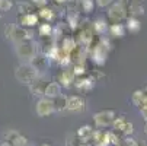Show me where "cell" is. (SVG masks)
Wrapping results in <instances>:
<instances>
[{
  "instance_id": "obj_12",
  "label": "cell",
  "mask_w": 147,
  "mask_h": 146,
  "mask_svg": "<svg viewBox=\"0 0 147 146\" xmlns=\"http://www.w3.org/2000/svg\"><path fill=\"white\" fill-rule=\"evenodd\" d=\"M18 24L20 26H25V28H34L36 25H39V16L38 13H25V15H19L18 18Z\"/></svg>"
},
{
  "instance_id": "obj_24",
  "label": "cell",
  "mask_w": 147,
  "mask_h": 146,
  "mask_svg": "<svg viewBox=\"0 0 147 146\" xmlns=\"http://www.w3.org/2000/svg\"><path fill=\"white\" fill-rule=\"evenodd\" d=\"M38 16H39V19H42L44 22H51V20L55 18V13H54L53 9H50L48 6H45V7H41L38 10Z\"/></svg>"
},
{
  "instance_id": "obj_44",
  "label": "cell",
  "mask_w": 147,
  "mask_h": 146,
  "mask_svg": "<svg viewBox=\"0 0 147 146\" xmlns=\"http://www.w3.org/2000/svg\"><path fill=\"white\" fill-rule=\"evenodd\" d=\"M143 146H147V143H144V145H143Z\"/></svg>"
},
{
  "instance_id": "obj_1",
  "label": "cell",
  "mask_w": 147,
  "mask_h": 146,
  "mask_svg": "<svg viewBox=\"0 0 147 146\" xmlns=\"http://www.w3.org/2000/svg\"><path fill=\"white\" fill-rule=\"evenodd\" d=\"M41 73L32 63H20L15 70V77L18 82L24 85H31V83L39 76Z\"/></svg>"
},
{
  "instance_id": "obj_15",
  "label": "cell",
  "mask_w": 147,
  "mask_h": 146,
  "mask_svg": "<svg viewBox=\"0 0 147 146\" xmlns=\"http://www.w3.org/2000/svg\"><path fill=\"white\" fill-rule=\"evenodd\" d=\"M73 86H76L79 91L89 92V91L95 86V82H93V79H90V77H83V76H80V77H76V79H74V85H73Z\"/></svg>"
},
{
  "instance_id": "obj_20",
  "label": "cell",
  "mask_w": 147,
  "mask_h": 146,
  "mask_svg": "<svg viewBox=\"0 0 147 146\" xmlns=\"http://www.w3.org/2000/svg\"><path fill=\"white\" fill-rule=\"evenodd\" d=\"M92 26H93V31L96 34H99V35H103L105 32L109 29V26L107 24V19H103V18H98L95 22L92 24Z\"/></svg>"
},
{
  "instance_id": "obj_8",
  "label": "cell",
  "mask_w": 147,
  "mask_h": 146,
  "mask_svg": "<svg viewBox=\"0 0 147 146\" xmlns=\"http://www.w3.org/2000/svg\"><path fill=\"white\" fill-rule=\"evenodd\" d=\"M86 110V102L80 95H67V111L83 113Z\"/></svg>"
},
{
  "instance_id": "obj_16",
  "label": "cell",
  "mask_w": 147,
  "mask_h": 146,
  "mask_svg": "<svg viewBox=\"0 0 147 146\" xmlns=\"http://www.w3.org/2000/svg\"><path fill=\"white\" fill-rule=\"evenodd\" d=\"M92 60L93 63L98 65V66H102L105 61H107V48H105L102 44H98L93 50V54H92Z\"/></svg>"
},
{
  "instance_id": "obj_39",
  "label": "cell",
  "mask_w": 147,
  "mask_h": 146,
  "mask_svg": "<svg viewBox=\"0 0 147 146\" xmlns=\"http://www.w3.org/2000/svg\"><path fill=\"white\" fill-rule=\"evenodd\" d=\"M54 2H55L57 5H66L67 2H70V0H54Z\"/></svg>"
},
{
  "instance_id": "obj_40",
  "label": "cell",
  "mask_w": 147,
  "mask_h": 146,
  "mask_svg": "<svg viewBox=\"0 0 147 146\" xmlns=\"http://www.w3.org/2000/svg\"><path fill=\"white\" fill-rule=\"evenodd\" d=\"M0 146H13L10 142H7V140H3L2 143H0Z\"/></svg>"
},
{
  "instance_id": "obj_42",
  "label": "cell",
  "mask_w": 147,
  "mask_h": 146,
  "mask_svg": "<svg viewBox=\"0 0 147 146\" xmlns=\"http://www.w3.org/2000/svg\"><path fill=\"white\" fill-rule=\"evenodd\" d=\"M39 146H51V145H50V143H41Z\"/></svg>"
},
{
  "instance_id": "obj_3",
  "label": "cell",
  "mask_w": 147,
  "mask_h": 146,
  "mask_svg": "<svg viewBox=\"0 0 147 146\" xmlns=\"http://www.w3.org/2000/svg\"><path fill=\"white\" fill-rule=\"evenodd\" d=\"M35 113L38 117H48V115H53L54 113H57L54 99L47 98V96L38 98V101L35 104Z\"/></svg>"
},
{
  "instance_id": "obj_4",
  "label": "cell",
  "mask_w": 147,
  "mask_h": 146,
  "mask_svg": "<svg viewBox=\"0 0 147 146\" xmlns=\"http://www.w3.org/2000/svg\"><path fill=\"white\" fill-rule=\"evenodd\" d=\"M117 113L114 110H102L93 114V123L96 129H105L108 126H112V121L115 120Z\"/></svg>"
},
{
  "instance_id": "obj_13",
  "label": "cell",
  "mask_w": 147,
  "mask_h": 146,
  "mask_svg": "<svg viewBox=\"0 0 147 146\" xmlns=\"http://www.w3.org/2000/svg\"><path fill=\"white\" fill-rule=\"evenodd\" d=\"M93 132H95V129L90 126V124H85V126H80L77 129L76 137H77L79 142H92Z\"/></svg>"
},
{
  "instance_id": "obj_19",
  "label": "cell",
  "mask_w": 147,
  "mask_h": 146,
  "mask_svg": "<svg viewBox=\"0 0 147 146\" xmlns=\"http://www.w3.org/2000/svg\"><path fill=\"white\" fill-rule=\"evenodd\" d=\"M127 10L131 13V16H136V18H138V16L144 15V6L141 5L140 0H130V2H128V7H127Z\"/></svg>"
},
{
  "instance_id": "obj_32",
  "label": "cell",
  "mask_w": 147,
  "mask_h": 146,
  "mask_svg": "<svg viewBox=\"0 0 147 146\" xmlns=\"http://www.w3.org/2000/svg\"><path fill=\"white\" fill-rule=\"evenodd\" d=\"M13 7L12 0H0V10L2 12H9Z\"/></svg>"
},
{
  "instance_id": "obj_45",
  "label": "cell",
  "mask_w": 147,
  "mask_h": 146,
  "mask_svg": "<svg viewBox=\"0 0 147 146\" xmlns=\"http://www.w3.org/2000/svg\"><path fill=\"white\" fill-rule=\"evenodd\" d=\"M117 146H124V145H117Z\"/></svg>"
},
{
  "instance_id": "obj_38",
  "label": "cell",
  "mask_w": 147,
  "mask_h": 146,
  "mask_svg": "<svg viewBox=\"0 0 147 146\" xmlns=\"http://www.w3.org/2000/svg\"><path fill=\"white\" fill-rule=\"evenodd\" d=\"M76 146H93L92 142H79Z\"/></svg>"
},
{
  "instance_id": "obj_43",
  "label": "cell",
  "mask_w": 147,
  "mask_h": 146,
  "mask_svg": "<svg viewBox=\"0 0 147 146\" xmlns=\"http://www.w3.org/2000/svg\"><path fill=\"white\" fill-rule=\"evenodd\" d=\"M2 13H3V12H2V10H0V19H2Z\"/></svg>"
},
{
  "instance_id": "obj_29",
  "label": "cell",
  "mask_w": 147,
  "mask_h": 146,
  "mask_svg": "<svg viewBox=\"0 0 147 146\" xmlns=\"http://www.w3.org/2000/svg\"><path fill=\"white\" fill-rule=\"evenodd\" d=\"M10 143H12L13 146H28V139L19 133V134L15 136V139H13Z\"/></svg>"
},
{
  "instance_id": "obj_30",
  "label": "cell",
  "mask_w": 147,
  "mask_h": 146,
  "mask_svg": "<svg viewBox=\"0 0 147 146\" xmlns=\"http://www.w3.org/2000/svg\"><path fill=\"white\" fill-rule=\"evenodd\" d=\"M67 19H69V25H70V28H76L77 24H79V13L71 10V12L67 15Z\"/></svg>"
},
{
  "instance_id": "obj_9",
  "label": "cell",
  "mask_w": 147,
  "mask_h": 146,
  "mask_svg": "<svg viewBox=\"0 0 147 146\" xmlns=\"http://www.w3.org/2000/svg\"><path fill=\"white\" fill-rule=\"evenodd\" d=\"M48 85V79L44 76V75H39L31 85H29V89L31 92L35 95V96H44V92H45V88Z\"/></svg>"
},
{
  "instance_id": "obj_17",
  "label": "cell",
  "mask_w": 147,
  "mask_h": 146,
  "mask_svg": "<svg viewBox=\"0 0 147 146\" xmlns=\"http://www.w3.org/2000/svg\"><path fill=\"white\" fill-rule=\"evenodd\" d=\"M131 102L134 104L137 108L144 107L146 102H147V92H146V89H137V91H134L133 95H131Z\"/></svg>"
},
{
  "instance_id": "obj_31",
  "label": "cell",
  "mask_w": 147,
  "mask_h": 146,
  "mask_svg": "<svg viewBox=\"0 0 147 146\" xmlns=\"http://www.w3.org/2000/svg\"><path fill=\"white\" fill-rule=\"evenodd\" d=\"M73 73H74V76L76 77H80V76H83V75H85V66H83V63H76L74 66H73Z\"/></svg>"
},
{
  "instance_id": "obj_5",
  "label": "cell",
  "mask_w": 147,
  "mask_h": 146,
  "mask_svg": "<svg viewBox=\"0 0 147 146\" xmlns=\"http://www.w3.org/2000/svg\"><path fill=\"white\" fill-rule=\"evenodd\" d=\"M112 130L118 132L121 136H131L134 133V124L127 120L124 115H117L115 120L112 121Z\"/></svg>"
},
{
  "instance_id": "obj_6",
  "label": "cell",
  "mask_w": 147,
  "mask_h": 146,
  "mask_svg": "<svg viewBox=\"0 0 147 146\" xmlns=\"http://www.w3.org/2000/svg\"><path fill=\"white\" fill-rule=\"evenodd\" d=\"M127 7L124 6L122 2L112 3L108 9V20L111 24H119L124 19H127Z\"/></svg>"
},
{
  "instance_id": "obj_41",
  "label": "cell",
  "mask_w": 147,
  "mask_h": 146,
  "mask_svg": "<svg viewBox=\"0 0 147 146\" xmlns=\"http://www.w3.org/2000/svg\"><path fill=\"white\" fill-rule=\"evenodd\" d=\"M144 134L147 136V121H146V124H144Z\"/></svg>"
},
{
  "instance_id": "obj_28",
  "label": "cell",
  "mask_w": 147,
  "mask_h": 146,
  "mask_svg": "<svg viewBox=\"0 0 147 146\" xmlns=\"http://www.w3.org/2000/svg\"><path fill=\"white\" fill-rule=\"evenodd\" d=\"M80 7L85 13H90L95 7V0H80Z\"/></svg>"
},
{
  "instance_id": "obj_2",
  "label": "cell",
  "mask_w": 147,
  "mask_h": 146,
  "mask_svg": "<svg viewBox=\"0 0 147 146\" xmlns=\"http://www.w3.org/2000/svg\"><path fill=\"white\" fill-rule=\"evenodd\" d=\"M16 56L22 60V63H31L36 56V47L32 41H24V43L15 44Z\"/></svg>"
},
{
  "instance_id": "obj_37",
  "label": "cell",
  "mask_w": 147,
  "mask_h": 146,
  "mask_svg": "<svg viewBox=\"0 0 147 146\" xmlns=\"http://www.w3.org/2000/svg\"><path fill=\"white\" fill-rule=\"evenodd\" d=\"M140 113H141L143 118L147 121V107H143V108H140Z\"/></svg>"
},
{
  "instance_id": "obj_33",
  "label": "cell",
  "mask_w": 147,
  "mask_h": 146,
  "mask_svg": "<svg viewBox=\"0 0 147 146\" xmlns=\"http://www.w3.org/2000/svg\"><path fill=\"white\" fill-rule=\"evenodd\" d=\"M29 2H31L35 7H38V9L45 7V6L48 5V0H29Z\"/></svg>"
},
{
  "instance_id": "obj_7",
  "label": "cell",
  "mask_w": 147,
  "mask_h": 146,
  "mask_svg": "<svg viewBox=\"0 0 147 146\" xmlns=\"http://www.w3.org/2000/svg\"><path fill=\"white\" fill-rule=\"evenodd\" d=\"M32 38H34V32L31 31V28H25V26H20V25L13 26L10 41H13L15 44L24 43V41H32Z\"/></svg>"
},
{
  "instance_id": "obj_46",
  "label": "cell",
  "mask_w": 147,
  "mask_h": 146,
  "mask_svg": "<svg viewBox=\"0 0 147 146\" xmlns=\"http://www.w3.org/2000/svg\"><path fill=\"white\" fill-rule=\"evenodd\" d=\"M146 92H147V86H146Z\"/></svg>"
},
{
  "instance_id": "obj_34",
  "label": "cell",
  "mask_w": 147,
  "mask_h": 146,
  "mask_svg": "<svg viewBox=\"0 0 147 146\" xmlns=\"http://www.w3.org/2000/svg\"><path fill=\"white\" fill-rule=\"evenodd\" d=\"M13 26H15V24H9V25L5 26V38L6 39H10L12 32H13Z\"/></svg>"
},
{
  "instance_id": "obj_10",
  "label": "cell",
  "mask_w": 147,
  "mask_h": 146,
  "mask_svg": "<svg viewBox=\"0 0 147 146\" xmlns=\"http://www.w3.org/2000/svg\"><path fill=\"white\" fill-rule=\"evenodd\" d=\"M74 79H76V76H74L73 70H69V69H63L57 75V82L66 89H70L74 85Z\"/></svg>"
},
{
  "instance_id": "obj_26",
  "label": "cell",
  "mask_w": 147,
  "mask_h": 146,
  "mask_svg": "<svg viewBox=\"0 0 147 146\" xmlns=\"http://www.w3.org/2000/svg\"><path fill=\"white\" fill-rule=\"evenodd\" d=\"M55 104V111L57 113H63V111H67V95H60L58 98L54 99Z\"/></svg>"
},
{
  "instance_id": "obj_21",
  "label": "cell",
  "mask_w": 147,
  "mask_h": 146,
  "mask_svg": "<svg viewBox=\"0 0 147 146\" xmlns=\"http://www.w3.org/2000/svg\"><path fill=\"white\" fill-rule=\"evenodd\" d=\"M109 34L114 37V38H122L125 35V31H127V28H125V25H122L121 22L119 24H111L109 25Z\"/></svg>"
},
{
  "instance_id": "obj_14",
  "label": "cell",
  "mask_w": 147,
  "mask_h": 146,
  "mask_svg": "<svg viewBox=\"0 0 147 146\" xmlns=\"http://www.w3.org/2000/svg\"><path fill=\"white\" fill-rule=\"evenodd\" d=\"M60 95H63V86L60 85L57 80L55 82H48V85L45 88V92H44V96L51 98V99H55Z\"/></svg>"
},
{
  "instance_id": "obj_25",
  "label": "cell",
  "mask_w": 147,
  "mask_h": 146,
  "mask_svg": "<svg viewBox=\"0 0 147 146\" xmlns=\"http://www.w3.org/2000/svg\"><path fill=\"white\" fill-rule=\"evenodd\" d=\"M38 34L42 37V38H50V37L54 34V28L51 26L50 22L39 24V25H38Z\"/></svg>"
},
{
  "instance_id": "obj_22",
  "label": "cell",
  "mask_w": 147,
  "mask_h": 146,
  "mask_svg": "<svg viewBox=\"0 0 147 146\" xmlns=\"http://www.w3.org/2000/svg\"><path fill=\"white\" fill-rule=\"evenodd\" d=\"M79 45H77V41L73 38V37H66L64 39L61 41V48L64 50V51H67V53H73L76 48H77Z\"/></svg>"
},
{
  "instance_id": "obj_11",
  "label": "cell",
  "mask_w": 147,
  "mask_h": 146,
  "mask_svg": "<svg viewBox=\"0 0 147 146\" xmlns=\"http://www.w3.org/2000/svg\"><path fill=\"white\" fill-rule=\"evenodd\" d=\"M92 145L93 146H109V130H103V129H95L93 137H92Z\"/></svg>"
},
{
  "instance_id": "obj_18",
  "label": "cell",
  "mask_w": 147,
  "mask_h": 146,
  "mask_svg": "<svg viewBox=\"0 0 147 146\" xmlns=\"http://www.w3.org/2000/svg\"><path fill=\"white\" fill-rule=\"evenodd\" d=\"M125 28H127V31L130 34H138L140 29H141V22L138 20V18L136 16H130L127 18V20H125Z\"/></svg>"
},
{
  "instance_id": "obj_27",
  "label": "cell",
  "mask_w": 147,
  "mask_h": 146,
  "mask_svg": "<svg viewBox=\"0 0 147 146\" xmlns=\"http://www.w3.org/2000/svg\"><path fill=\"white\" fill-rule=\"evenodd\" d=\"M18 13L19 15H25V13H31V12H34V5L31 3V2H19L18 3Z\"/></svg>"
},
{
  "instance_id": "obj_36",
  "label": "cell",
  "mask_w": 147,
  "mask_h": 146,
  "mask_svg": "<svg viewBox=\"0 0 147 146\" xmlns=\"http://www.w3.org/2000/svg\"><path fill=\"white\" fill-rule=\"evenodd\" d=\"M95 3L99 6V7H108L114 3V0H95Z\"/></svg>"
},
{
  "instance_id": "obj_35",
  "label": "cell",
  "mask_w": 147,
  "mask_h": 146,
  "mask_svg": "<svg viewBox=\"0 0 147 146\" xmlns=\"http://www.w3.org/2000/svg\"><path fill=\"white\" fill-rule=\"evenodd\" d=\"M16 134H19V132H16V130H7V132L5 133V140L12 142V140L15 139V136H16Z\"/></svg>"
},
{
  "instance_id": "obj_23",
  "label": "cell",
  "mask_w": 147,
  "mask_h": 146,
  "mask_svg": "<svg viewBox=\"0 0 147 146\" xmlns=\"http://www.w3.org/2000/svg\"><path fill=\"white\" fill-rule=\"evenodd\" d=\"M93 34H95V31H93V26L92 28H83L82 31H80V43L82 44H90L92 43V39H93Z\"/></svg>"
}]
</instances>
